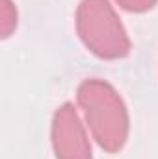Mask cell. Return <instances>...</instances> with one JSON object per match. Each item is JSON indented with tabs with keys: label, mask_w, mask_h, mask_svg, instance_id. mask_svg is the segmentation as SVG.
<instances>
[{
	"label": "cell",
	"mask_w": 158,
	"mask_h": 159,
	"mask_svg": "<svg viewBox=\"0 0 158 159\" xmlns=\"http://www.w3.org/2000/svg\"><path fill=\"white\" fill-rule=\"evenodd\" d=\"M77 100L97 144L108 154L123 150L130 131V117L116 87L101 78H87L77 89Z\"/></svg>",
	"instance_id": "cell-1"
},
{
	"label": "cell",
	"mask_w": 158,
	"mask_h": 159,
	"mask_svg": "<svg viewBox=\"0 0 158 159\" xmlns=\"http://www.w3.org/2000/svg\"><path fill=\"white\" fill-rule=\"evenodd\" d=\"M77 34L101 59H123L130 54V37L110 0H80L75 13Z\"/></svg>",
	"instance_id": "cell-2"
},
{
	"label": "cell",
	"mask_w": 158,
	"mask_h": 159,
	"mask_svg": "<svg viewBox=\"0 0 158 159\" xmlns=\"http://www.w3.org/2000/svg\"><path fill=\"white\" fill-rule=\"evenodd\" d=\"M50 143L56 159H93L86 128L71 102L62 104L54 111Z\"/></svg>",
	"instance_id": "cell-3"
},
{
	"label": "cell",
	"mask_w": 158,
	"mask_h": 159,
	"mask_svg": "<svg viewBox=\"0 0 158 159\" xmlns=\"http://www.w3.org/2000/svg\"><path fill=\"white\" fill-rule=\"evenodd\" d=\"M17 7L11 0H2V9H0V32L2 39H7L15 28H17Z\"/></svg>",
	"instance_id": "cell-4"
},
{
	"label": "cell",
	"mask_w": 158,
	"mask_h": 159,
	"mask_svg": "<svg viewBox=\"0 0 158 159\" xmlns=\"http://www.w3.org/2000/svg\"><path fill=\"white\" fill-rule=\"evenodd\" d=\"M128 13H147L158 4V0H116Z\"/></svg>",
	"instance_id": "cell-5"
}]
</instances>
